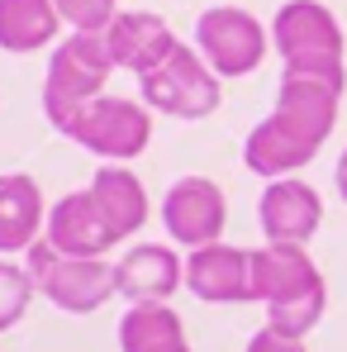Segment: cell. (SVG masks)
<instances>
[{
	"mask_svg": "<svg viewBox=\"0 0 347 352\" xmlns=\"http://www.w3.org/2000/svg\"><path fill=\"white\" fill-rule=\"evenodd\" d=\"M338 100H343V86L319 81V76L281 72L276 110L247 133L243 167L267 176V181L295 176L300 167H309L319 157V148L328 143L333 124H338Z\"/></svg>",
	"mask_w": 347,
	"mask_h": 352,
	"instance_id": "obj_1",
	"label": "cell"
},
{
	"mask_svg": "<svg viewBox=\"0 0 347 352\" xmlns=\"http://www.w3.org/2000/svg\"><path fill=\"white\" fill-rule=\"evenodd\" d=\"M252 300L267 305V329L304 338L324 319L328 286L300 243H267L252 248Z\"/></svg>",
	"mask_w": 347,
	"mask_h": 352,
	"instance_id": "obj_2",
	"label": "cell"
},
{
	"mask_svg": "<svg viewBox=\"0 0 347 352\" xmlns=\"http://www.w3.org/2000/svg\"><path fill=\"white\" fill-rule=\"evenodd\" d=\"M271 43L281 53V72L347 86L343 24L324 0H286L271 19Z\"/></svg>",
	"mask_w": 347,
	"mask_h": 352,
	"instance_id": "obj_3",
	"label": "cell"
},
{
	"mask_svg": "<svg viewBox=\"0 0 347 352\" xmlns=\"http://www.w3.org/2000/svg\"><path fill=\"white\" fill-rule=\"evenodd\" d=\"M115 72V58L105 48V34H71L62 38L48 58V76H43V115L48 124L67 133V124L81 115L91 100H100L105 81Z\"/></svg>",
	"mask_w": 347,
	"mask_h": 352,
	"instance_id": "obj_4",
	"label": "cell"
},
{
	"mask_svg": "<svg viewBox=\"0 0 347 352\" xmlns=\"http://www.w3.org/2000/svg\"><path fill=\"white\" fill-rule=\"evenodd\" d=\"M24 272L34 276L38 295H48L67 314H96L110 295H119L115 267L105 257H71V252H58L48 238H38L24 252Z\"/></svg>",
	"mask_w": 347,
	"mask_h": 352,
	"instance_id": "obj_5",
	"label": "cell"
},
{
	"mask_svg": "<svg viewBox=\"0 0 347 352\" xmlns=\"http://www.w3.org/2000/svg\"><path fill=\"white\" fill-rule=\"evenodd\" d=\"M219 72L200 58V48H186L176 43L172 58L162 67H153L148 76H138V96L148 110L157 115H172V119H205L219 110L224 91H219Z\"/></svg>",
	"mask_w": 347,
	"mask_h": 352,
	"instance_id": "obj_6",
	"label": "cell"
},
{
	"mask_svg": "<svg viewBox=\"0 0 347 352\" xmlns=\"http://www.w3.org/2000/svg\"><path fill=\"white\" fill-rule=\"evenodd\" d=\"M67 138L96 153L100 162H133L153 143V115L143 100L128 96H100L67 124Z\"/></svg>",
	"mask_w": 347,
	"mask_h": 352,
	"instance_id": "obj_7",
	"label": "cell"
},
{
	"mask_svg": "<svg viewBox=\"0 0 347 352\" xmlns=\"http://www.w3.org/2000/svg\"><path fill=\"white\" fill-rule=\"evenodd\" d=\"M271 34L243 5H214L195 19V48L219 76H252L267 58Z\"/></svg>",
	"mask_w": 347,
	"mask_h": 352,
	"instance_id": "obj_8",
	"label": "cell"
},
{
	"mask_svg": "<svg viewBox=\"0 0 347 352\" xmlns=\"http://www.w3.org/2000/svg\"><path fill=\"white\" fill-rule=\"evenodd\" d=\"M162 224L181 248H210L229 224V200L210 176H181L162 195Z\"/></svg>",
	"mask_w": 347,
	"mask_h": 352,
	"instance_id": "obj_9",
	"label": "cell"
},
{
	"mask_svg": "<svg viewBox=\"0 0 347 352\" xmlns=\"http://www.w3.org/2000/svg\"><path fill=\"white\" fill-rule=\"evenodd\" d=\"M257 219H262L267 243H300L304 248L324 224V200L309 181L276 176V181H267V190L257 200Z\"/></svg>",
	"mask_w": 347,
	"mask_h": 352,
	"instance_id": "obj_10",
	"label": "cell"
},
{
	"mask_svg": "<svg viewBox=\"0 0 347 352\" xmlns=\"http://www.w3.org/2000/svg\"><path fill=\"white\" fill-rule=\"evenodd\" d=\"M186 291L195 300H205V305H247L252 300V252L229 248V243L190 248Z\"/></svg>",
	"mask_w": 347,
	"mask_h": 352,
	"instance_id": "obj_11",
	"label": "cell"
},
{
	"mask_svg": "<svg viewBox=\"0 0 347 352\" xmlns=\"http://www.w3.org/2000/svg\"><path fill=\"white\" fill-rule=\"evenodd\" d=\"M43 238L58 248V252H71V257H105L110 248H119L110 219L100 214L91 186L86 190H67L58 205L48 210V229Z\"/></svg>",
	"mask_w": 347,
	"mask_h": 352,
	"instance_id": "obj_12",
	"label": "cell"
},
{
	"mask_svg": "<svg viewBox=\"0 0 347 352\" xmlns=\"http://www.w3.org/2000/svg\"><path fill=\"white\" fill-rule=\"evenodd\" d=\"M186 281V267L167 243H138L115 262V291L128 305H167Z\"/></svg>",
	"mask_w": 347,
	"mask_h": 352,
	"instance_id": "obj_13",
	"label": "cell"
},
{
	"mask_svg": "<svg viewBox=\"0 0 347 352\" xmlns=\"http://www.w3.org/2000/svg\"><path fill=\"white\" fill-rule=\"evenodd\" d=\"M176 43L181 38L167 29V19L148 14V10H119L115 24L105 29V48H110L115 67L133 72V76H148L153 67H162Z\"/></svg>",
	"mask_w": 347,
	"mask_h": 352,
	"instance_id": "obj_14",
	"label": "cell"
},
{
	"mask_svg": "<svg viewBox=\"0 0 347 352\" xmlns=\"http://www.w3.org/2000/svg\"><path fill=\"white\" fill-rule=\"evenodd\" d=\"M48 229L43 190L29 172L0 176V252H29Z\"/></svg>",
	"mask_w": 347,
	"mask_h": 352,
	"instance_id": "obj_15",
	"label": "cell"
},
{
	"mask_svg": "<svg viewBox=\"0 0 347 352\" xmlns=\"http://www.w3.org/2000/svg\"><path fill=\"white\" fill-rule=\"evenodd\" d=\"M91 195H96L100 214L110 219V229H115L119 243L133 238L148 224V190H143V181L128 172L124 162H105L100 172L91 176Z\"/></svg>",
	"mask_w": 347,
	"mask_h": 352,
	"instance_id": "obj_16",
	"label": "cell"
},
{
	"mask_svg": "<svg viewBox=\"0 0 347 352\" xmlns=\"http://www.w3.org/2000/svg\"><path fill=\"white\" fill-rule=\"evenodd\" d=\"M119 352H190L181 314L172 305H128L119 319Z\"/></svg>",
	"mask_w": 347,
	"mask_h": 352,
	"instance_id": "obj_17",
	"label": "cell"
},
{
	"mask_svg": "<svg viewBox=\"0 0 347 352\" xmlns=\"http://www.w3.org/2000/svg\"><path fill=\"white\" fill-rule=\"evenodd\" d=\"M58 0H0V48L5 53H38L58 38Z\"/></svg>",
	"mask_w": 347,
	"mask_h": 352,
	"instance_id": "obj_18",
	"label": "cell"
},
{
	"mask_svg": "<svg viewBox=\"0 0 347 352\" xmlns=\"http://www.w3.org/2000/svg\"><path fill=\"white\" fill-rule=\"evenodd\" d=\"M34 291H38V286H34V276H29L24 267L0 262V333L14 329V324L24 319V309H29Z\"/></svg>",
	"mask_w": 347,
	"mask_h": 352,
	"instance_id": "obj_19",
	"label": "cell"
},
{
	"mask_svg": "<svg viewBox=\"0 0 347 352\" xmlns=\"http://www.w3.org/2000/svg\"><path fill=\"white\" fill-rule=\"evenodd\" d=\"M62 24H71V34H105L115 24L119 5L115 0H58Z\"/></svg>",
	"mask_w": 347,
	"mask_h": 352,
	"instance_id": "obj_20",
	"label": "cell"
},
{
	"mask_svg": "<svg viewBox=\"0 0 347 352\" xmlns=\"http://www.w3.org/2000/svg\"><path fill=\"white\" fill-rule=\"evenodd\" d=\"M243 352H304V338H290V333H276V329H257Z\"/></svg>",
	"mask_w": 347,
	"mask_h": 352,
	"instance_id": "obj_21",
	"label": "cell"
},
{
	"mask_svg": "<svg viewBox=\"0 0 347 352\" xmlns=\"http://www.w3.org/2000/svg\"><path fill=\"white\" fill-rule=\"evenodd\" d=\"M338 195L347 200V148H343V157H338Z\"/></svg>",
	"mask_w": 347,
	"mask_h": 352,
	"instance_id": "obj_22",
	"label": "cell"
}]
</instances>
